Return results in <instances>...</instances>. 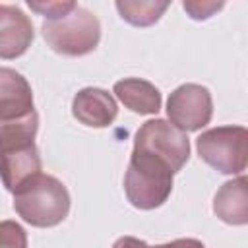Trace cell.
<instances>
[{
  "instance_id": "8",
  "label": "cell",
  "mask_w": 248,
  "mask_h": 248,
  "mask_svg": "<svg viewBox=\"0 0 248 248\" xmlns=\"http://www.w3.org/2000/svg\"><path fill=\"white\" fill-rule=\"evenodd\" d=\"M35 37L31 19L10 4H0V58L14 60L27 52Z\"/></svg>"
},
{
  "instance_id": "10",
  "label": "cell",
  "mask_w": 248,
  "mask_h": 248,
  "mask_svg": "<svg viewBox=\"0 0 248 248\" xmlns=\"http://www.w3.org/2000/svg\"><path fill=\"white\" fill-rule=\"evenodd\" d=\"M35 112L29 81L12 68H0V120H16Z\"/></svg>"
},
{
  "instance_id": "14",
  "label": "cell",
  "mask_w": 248,
  "mask_h": 248,
  "mask_svg": "<svg viewBox=\"0 0 248 248\" xmlns=\"http://www.w3.org/2000/svg\"><path fill=\"white\" fill-rule=\"evenodd\" d=\"M0 248H27L25 229L12 219L0 221Z\"/></svg>"
},
{
  "instance_id": "6",
  "label": "cell",
  "mask_w": 248,
  "mask_h": 248,
  "mask_svg": "<svg viewBox=\"0 0 248 248\" xmlns=\"http://www.w3.org/2000/svg\"><path fill=\"white\" fill-rule=\"evenodd\" d=\"M134 149H141L163 159L176 174L190 157V140L186 132L174 128L169 120L153 118L138 128L134 136Z\"/></svg>"
},
{
  "instance_id": "12",
  "label": "cell",
  "mask_w": 248,
  "mask_h": 248,
  "mask_svg": "<svg viewBox=\"0 0 248 248\" xmlns=\"http://www.w3.org/2000/svg\"><path fill=\"white\" fill-rule=\"evenodd\" d=\"M112 93L118 101L138 114H157L161 110V91L147 79L124 78L114 83Z\"/></svg>"
},
{
  "instance_id": "3",
  "label": "cell",
  "mask_w": 248,
  "mask_h": 248,
  "mask_svg": "<svg viewBox=\"0 0 248 248\" xmlns=\"http://www.w3.org/2000/svg\"><path fill=\"white\" fill-rule=\"evenodd\" d=\"M172 169L159 157L132 149L130 163L124 174V192L136 209L161 207L172 192Z\"/></svg>"
},
{
  "instance_id": "11",
  "label": "cell",
  "mask_w": 248,
  "mask_h": 248,
  "mask_svg": "<svg viewBox=\"0 0 248 248\" xmlns=\"http://www.w3.org/2000/svg\"><path fill=\"white\" fill-rule=\"evenodd\" d=\"M213 213L227 225L248 223V180L244 174L225 182L213 198Z\"/></svg>"
},
{
  "instance_id": "9",
  "label": "cell",
  "mask_w": 248,
  "mask_h": 248,
  "mask_svg": "<svg viewBox=\"0 0 248 248\" xmlns=\"http://www.w3.org/2000/svg\"><path fill=\"white\" fill-rule=\"evenodd\" d=\"M72 114L83 126L107 128L118 116V105L108 91L101 87H83L72 99Z\"/></svg>"
},
{
  "instance_id": "7",
  "label": "cell",
  "mask_w": 248,
  "mask_h": 248,
  "mask_svg": "<svg viewBox=\"0 0 248 248\" xmlns=\"http://www.w3.org/2000/svg\"><path fill=\"white\" fill-rule=\"evenodd\" d=\"M167 116L170 124L182 132L202 130L213 116V99L209 89L198 83L178 85L169 95Z\"/></svg>"
},
{
  "instance_id": "18",
  "label": "cell",
  "mask_w": 248,
  "mask_h": 248,
  "mask_svg": "<svg viewBox=\"0 0 248 248\" xmlns=\"http://www.w3.org/2000/svg\"><path fill=\"white\" fill-rule=\"evenodd\" d=\"M112 248H149V244L145 240H140L136 236H120Z\"/></svg>"
},
{
  "instance_id": "1",
  "label": "cell",
  "mask_w": 248,
  "mask_h": 248,
  "mask_svg": "<svg viewBox=\"0 0 248 248\" xmlns=\"http://www.w3.org/2000/svg\"><path fill=\"white\" fill-rule=\"evenodd\" d=\"M39 130L37 110L16 120H0V180L8 192L41 172V157L35 145Z\"/></svg>"
},
{
  "instance_id": "17",
  "label": "cell",
  "mask_w": 248,
  "mask_h": 248,
  "mask_svg": "<svg viewBox=\"0 0 248 248\" xmlns=\"http://www.w3.org/2000/svg\"><path fill=\"white\" fill-rule=\"evenodd\" d=\"M149 248H205V244L198 238H176V240L157 244V246H149Z\"/></svg>"
},
{
  "instance_id": "13",
  "label": "cell",
  "mask_w": 248,
  "mask_h": 248,
  "mask_svg": "<svg viewBox=\"0 0 248 248\" xmlns=\"http://www.w3.org/2000/svg\"><path fill=\"white\" fill-rule=\"evenodd\" d=\"M116 10L124 21L134 27H149L161 19V16L170 6L159 0H116Z\"/></svg>"
},
{
  "instance_id": "2",
  "label": "cell",
  "mask_w": 248,
  "mask_h": 248,
  "mask_svg": "<svg viewBox=\"0 0 248 248\" xmlns=\"http://www.w3.org/2000/svg\"><path fill=\"white\" fill-rule=\"evenodd\" d=\"M14 209L31 227H56L70 213V194L56 176L39 172L14 192Z\"/></svg>"
},
{
  "instance_id": "5",
  "label": "cell",
  "mask_w": 248,
  "mask_h": 248,
  "mask_svg": "<svg viewBox=\"0 0 248 248\" xmlns=\"http://www.w3.org/2000/svg\"><path fill=\"white\" fill-rule=\"evenodd\" d=\"M202 161L221 174H242L248 165V132L244 126H217L196 140Z\"/></svg>"
},
{
  "instance_id": "15",
  "label": "cell",
  "mask_w": 248,
  "mask_h": 248,
  "mask_svg": "<svg viewBox=\"0 0 248 248\" xmlns=\"http://www.w3.org/2000/svg\"><path fill=\"white\" fill-rule=\"evenodd\" d=\"M27 6L37 12L39 16H45L46 19H54V17H60V16H66L70 10H74L76 2H60V0H50V2H35V0H29Z\"/></svg>"
},
{
  "instance_id": "16",
  "label": "cell",
  "mask_w": 248,
  "mask_h": 248,
  "mask_svg": "<svg viewBox=\"0 0 248 248\" xmlns=\"http://www.w3.org/2000/svg\"><path fill=\"white\" fill-rule=\"evenodd\" d=\"M225 4L223 2H211V0H186L182 4V8L186 10V14L192 17V19H207L211 17L215 12H219Z\"/></svg>"
},
{
  "instance_id": "4",
  "label": "cell",
  "mask_w": 248,
  "mask_h": 248,
  "mask_svg": "<svg viewBox=\"0 0 248 248\" xmlns=\"http://www.w3.org/2000/svg\"><path fill=\"white\" fill-rule=\"evenodd\" d=\"M41 31L46 45L62 56H85L93 52L101 41L97 16L78 4L66 16L45 19Z\"/></svg>"
}]
</instances>
